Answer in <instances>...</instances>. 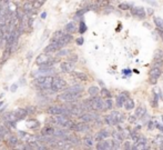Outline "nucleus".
Wrapping results in <instances>:
<instances>
[{"instance_id": "1", "label": "nucleus", "mask_w": 163, "mask_h": 150, "mask_svg": "<svg viewBox=\"0 0 163 150\" xmlns=\"http://www.w3.org/2000/svg\"><path fill=\"white\" fill-rule=\"evenodd\" d=\"M88 104L91 107V110L94 111H100V110H105V100L100 98V97L96 96H92L91 99H88Z\"/></svg>"}, {"instance_id": "2", "label": "nucleus", "mask_w": 163, "mask_h": 150, "mask_svg": "<svg viewBox=\"0 0 163 150\" xmlns=\"http://www.w3.org/2000/svg\"><path fill=\"white\" fill-rule=\"evenodd\" d=\"M67 87V81L60 77H54L51 82V88L50 90L52 92H58L60 90H63L64 88Z\"/></svg>"}, {"instance_id": "3", "label": "nucleus", "mask_w": 163, "mask_h": 150, "mask_svg": "<svg viewBox=\"0 0 163 150\" xmlns=\"http://www.w3.org/2000/svg\"><path fill=\"white\" fill-rule=\"evenodd\" d=\"M54 122L63 128H71L73 126V121H71L67 116H63V115H58L54 118Z\"/></svg>"}, {"instance_id": "4", "label": "nucleus", "mask_w": 163, "mask_h": 150, "mask_svg": "<svg viewBox=\"0 0 163 150\" xmlns=\"http://www.w3.org/2000/svg\"><path fill=\"white\" fill-rule=\"evenodd\" d=\"M80 96H81V95H75V93H72V92L64 91L59 95L58 99L60 100V101H64V102H73V101L79 99Z\"/></svg>"}, {"instance_id": "5", "label": "nucleus", "mask_w": 163, "mask_h": 150, "mask_svg": "<svg viewBox=\"0 0 163 150\" xmlns=\"http://www.w3.org/2000/svg\"><path fill=\"white\" fill-rule=\"evenodd\" d=\"M162 74V71L160 69V67H153L149 72V80H150L151 85H155L158 79L160 78V76Z\"/></svg>"}, {"instance_id": "6", "label": "nucleus", "mask_w": 163, "mask_h": 150, "mask_svg": "<svg viewBox=\"0 0 163 150\" xmlns=\"http://www.w3.org/2000/svg\"><path fill=\"white\" fill-rule=\"evenodd\" d=\"M99 116L94 112H82L81 115L79 116V119L82 122H86V124H89L91 121H96L98 120Z\"/></svg>"}, {"instance_id": "7", "label": "nucleus", "mask_w": 163, "mask_h": 150, "mask_svg": "<svg viewBox=\"0 0 163 150\" xmlns=\"http://www.w3.org/2000/svg\"><path fill=\"white\" fill-rule=\"evenodd\" d=\"M63 48V46L59 41H51L48 46L45 48V52L49 54V52H57L59 49Z\"/></svg>"}, {"instance_id": "8", "label": "nucleus", "mask_w": 163, "mask_h": 150, "mask_svg": "<svg viewBox=\"0 0 163 150\" xmlns=\"http://www.w3.org/2000/svg\"><path fill=\"white\" fill-rule=\"evenodd\" d=\"M71 130H75L77 132H87L90 130V126H88L86 122H82V124H73L71 128Z\"/></svg>"}, {"instance_id": "9", "label": "nucleus", "mask_w": 163, "mask_h": 150, "mask_svg": "<svg viewBox=\"0 0 163 150\" xmlns=\"http://www.w3.org/2000/svg\"><path fill=\"white\" fill-rule=\"evenodd\" d=\"M60 68H61V71L64 72V74H70V72H72L73 69H75V62H71V61L61 62Z\"/></svg>"}, {"instance_id": "10", "label": "nucleus", "mask_w": 163, "mask_h": 150, "mask_svg": "<svg viewBox=\"0 0 163 150\" xmlns=\"http://www.w3.org/2000/svg\"><path fill=\"white\" fill-rule=\"evenodd\" d=\"M131 13L133 15L134 17H137L139 19H144L145 18V11L142 7H134V8L131 9Z\"/></svg>"}, {"instance_id": "11", "label": "nucleus", "mask_w": 163, "mask_h": 150, "mask_svg": "<svg viewBox=\"0 0 163 150\" xmlns=\"http://www.w3.org/2000/svg\"><path fill=\"white\" fill-rule=\"evenodd\" d=\"M51 59L52 58H51L50 56L45 52V54H41L38 56L37 59H36V63H37L38 66H41V65H45V63L49 62Z\"/></svg>"}, {"instance_id": "12", "label": "nucleus", "mask_w": 163, "mask_h": 150, "mask_svg": "<svg viewBox=\"0 0 163 150\" xmlns=\"http://www.w3.org/2000/svg\"><path fill=\"white\" fill-rule=\"evenodd\" d=\"M163 65V51L158 49L154 52V66L161 67Z\"/></svg>"}, {"instance_id": "13", "label": "nucleus", "mask_w": 163, "mask_h": 150, "mask_svg": "<svg viewBox=\"0 0 163 150\" xmlns=\"http://www.w3.org/2000/svg\"><path fill=\"white\" fill-rule=\"evenodd\" d=\"M52 79H53V77H51V76H45L43 82H42L41 85L39 86V87L41 88L42 90H50Z\"/></svg>"}, {"instance_id": "14", "label": "nucleus", "mask_w": 163, "mask_h": 150, "mask_svg": "<svg viewBox=\"0 0 163 150\" xmlns=\"http://www.w3.org/2000/svg\"><path fill=\"white\" fill-rule=\"evenodd\" d=\"M57 41H59L63 47H64L66 45H68V43H70V42L72 41V35L71 33H64L63 32V35L59 38Z\"/></svg>"}, {"instance_id": "15", "label": "nucleus", "mask_w": 163, "mask_h": 150, "mask_svg": "<svg viewBox=\"0 0 163 150\" xmlns=\"http://www.w3.org/2000/svg\"><path fill=\"white\" fill-rule=\"evenodd\" d=\"M110 137V132H109L107 129H101L99 132L96 135V137H94V140L96 141H101V140H105L107 138Z\"/></svg>"}, {"instance_id": "16", "label": "nucleus", "mask_w": 163, "mask_h": 150, "mask_svg": "<svg viewBox=\"0 0 163 150\" xmlns=\"http://www.w3.org/2000/svg\"><path fill=\"white\" fill-rule=\"evenodd\" d=\"M82 90H83V87L81 85H73L71 87H68L66 91L72 92V93H75V95H81Z\"/></svg>"}, {"instance_id": "17", "label": "nucleus", "mask_w": 163, "mask_h": 150, "mask_svg": "<svg viewBox=\"0 0 163 150\" xmlns=\"http://www.w3.org/2000/svg\"><path fill=\"white\" fill-rule=\"evenodd\" d=\"M18 143H19V140H18V137L13 136V135H8V139H7V145L10 148H16Z\"/></svg>"}, {"instance_id": "18", "label": "nucleus", "mask_w": 163, "mask_h": 150, "mask_svg": "<svg viewBox=\"0 0 163 150\" xmlns=\"http://www.w3.org/2000/svg\"><path fill=\"white\" fill-rule=\"evenodd\" d=\"M129 97H128V93L126 92H122L121 95H119V96L117 97V107L118 108H121V107H123V104H124V101H126V99H128Z\"/></svg>"}, {"instance_id": "19", "label": "nucleus", "mask_w": 163, "mask_h": 150, "mask_svg": "<svg viewBox=\"0 0 163 150\" xmlns=\"http://www.w3.org/2000/svg\"><path fill=\"white\" fill-rule=\"evenodd\" d=\"M10 54H11V50H10V45H8L7 43V46H6V49H4V54H2V59L0 60V67L2 66L7 60L9 59V57H10Z\"/></svg>"}, {"instance_id": "20", "label": "nucleus", "mask_w": 163, "mask_h": 150, "mask_svg": "<svg viewBox=\"0 0 163 150\" xmlns=\"http://www.w3.org/2000/svg\"><path fill=\"white\" fill-rule=\"evenodd\" d=\"M110 116L114 119V121L117 122V125H119L120 122H123V121H124V116H123L122 113L119 112V111H112V112L110 113Z\"/></svg>"}, {"instance_id": "21", "label": "nucleus", "mask_w": 163, "mask_h": 150, "mask_svg": "<svg viewBox=\"0 0 163 150\" xmlns=\"http://www.w3.org/2000/svg\"><path fill=\"white\" fill-rule=\"evenodd\" d=\"M15 112V116H16V119L17 120H21V119H23L28 113H27V110L25 108H19L17 109L16 111H13Z\"/></svg>"}, {"instance_id": "22", "label": "nucleus", "mask_w": 163, "mask_h": 150, "mask_svg": "<svg viewBox=\"0 0 163 150\" xmlns=\"http://www.w3.org/2000/svg\"><path fill=\"white\" fill-rule=\"evenodd\" d=\"M82 141H83V145L86 147L91 148V147H93V145H94V138L92 137V136H90V135H87V136L83 138Z\"/></svg>"}, {"instance_id": "23", "label": "nucleus", "mask_w": 163, "mask_h": 150, "mask_svg": "<svg viewBox=\"0 0 163 150\" xmlns=\"http://www.w3.org/2000/svg\"><path fill=\"white\" fill-rule=\"evenodd\" d=\"M72 76L78 80H80V81H87L88 80V76L86 75L84 72H81V71H73Z\"/></svg>"}, {"instance_id": "24", "label": "nucleus", "mask_w": 163, "mask_h": 150, "mask_svg": "<svg viewBox=\"0 0 163 150\" xmlns=\"http://www.w3.org/2000/svg\"><path fill=\"white\" fill-rule=\"evenodd\" d=\"M54 128L51 126H46L43 129H41V135L42 136H53Z\"/></svg>"}, {"instance_id": "25", "label": "nucleus", "mask_w": 163, "mask_h": 150, "mask_svg": "<svg viewBox=\"0 0 163 150\" xmlns=\"http://www.w3.org/2000/svg\"><path fill=\"white\" fill-rule=\"evenodd\" d=\"M10 132L8 127H6L4 125H0V139H4Z\"/></svg>"}, {"instance_id": "26", "label": "nucleus", "mask_w": 163, "mask_h": 150, "mask_svg": "<svg viewBox=\"0 0 163 150\" xmlns=\"http://www.w3.org/2000/svg\"><path fill=\"white\" fill-rule=\"evenodd\" d=\"M64 30L67 31L68 33H73L77 31V26H75V22H69V24H67L66 25V27H64Z\"/></svg>"}, {"instance_id": "27", "label": "nucleus", "mask_w": 163, "mask_h": 150, "mask_svg": "<svg viewBox=\"0 0 163 150\" xmlns=\"http://www.w3.org/2000/svg\"><path fill=\"white\" fill-rule=\"evenodd\" d=\"M146 113V109L144 107H139V108L135 109V117L139 118V119H142L143 117L145 116Z\"/></svg>"}, {"instance_id": "28", "label": "nucleus", "mask_w": 163, "mask_h": 150, "mask_svg": "<svg viewBox=\"0 0 163 150\" xmlns=\"http://www.w3.org/2000/svg\"><path fill=\"white\" fill-rule=\"evenodd\" d=\"M40 126L39 121L38 120H34V119H30V120L27 121V127L30 128V129H37L38 127Z\"/></svg>"}, {"instance_id": "29", "label": "nucleus", "mask_w": 163, "mask_h": 150, "mask_svg": "<svg viewBox=\"0 0 163 150\" xmlns=\"http://www.w3.org/2000/svg\"><path fill=\"white\" fill-rule=\"evenodd\" d=\"M112 139H114V140L118 141L119 143H121V142L124 140V138L122 136L121 131H114V132H112Z\"/></svg>"}, {"instance_id": "30", "label": "nucleus", "mask_w": 163, "mask_h": 150, "mask_svg": "<svg viewBox=\"0 0 163 150\" xmlns=\"http://www.w3.org/2000/svg\"><path fill=\"white\" fill-rule=\"evenodd\" d=\"M124 108L126 109V110H132V109H134V101L131 98H128V99L124 101Z\"/></svg>"}, {"instance_id": "31", "label": "nucleus", "mask_w": 163, "mask_h": 150, "mask_svg": "<svg viewBox=\"0 0 163 150\" xmlns=\"http://www.w3.org/2000/svg\"><path fill=\"white\" fill-rule=\"evenodd\" d=\"M154 24H155V26H156V28H158L160 31H163V19L162 18H160V17H155Z\"/></svg>"}, {"instance_id": "32", "label": "nucleus", "mask_w": 163, "mask_h": 150, "mask_svg": "<svg viewBox=\"0 0 163 150\" xmlns=\"http://www.w3.org/2000/svg\"><path fill=\"white\" fill-rule=\"evenodd\" d=\"M88 92L90 96H96L99 93V88L96 87V86H91V87L88 89Z\"/></svg>"}, {"instance_id": "33", "label": "nucleus", "mask_w": 163, "mask_h": 150, "mask_svg": "<svg viewBox=\"0 0 163 150\" xmlns=\"http://www.w3.org/2000/svg\"><path fill=\"white\" fill-rule=\"evenodd\" d=\"M105 121L108 124L109 126H117V122L114 121V119H113L112 117L110 116V115H108V116L105 117Z\"/></svg>"}, {"instance_id": "34", "label": "nucleus", "mask_w": 163, "mask_h": 150, "mask_svg": "<svg viewBox=\"0 0 163 150\" xmlns=\"http://www.w3.org/2000/svg\"><path fill=\"white\" fill-rule=\"evenodd\" d=\"M109 4H110L109 0H96V4L99 8H101V7H107V6H109Z\"/></svg>"}, {"instance_id": "35", "label": "nucleus", "mask_w": 163, "mask_h": 150, "mask_svg": "<svg viewBox=\"0 0 163 150\" xmlns=\"http://www.w3.org/2000/svg\"><path fill=\"white\" fill-rule=\"evenodd\" d=\"M45 1L46 0H32V6H34V9H38L45 4Z\"/></svg>"}, {"instance_id": "36", "label": "nucleus", "mask_w": 163, "mask_h": 150, "mask_svg": "<svg viewBox=\"0 0 163 150\" xmlns=\"http://www.w3.org/2000/svg\"><path fill=\"white\" fill-rule=\"evenodd\" d=\"M105 109L107 110H111L113 108V102H112V99H105Z\"/></svg>"}, {"instance_id": "37", "label": "nucleus", "mask_w": 163, "mask_h": 150, "mask_svg": "<svg viewBox=\"0 0 163 150\" xmlns=\"http://www.w3.org/2000/svg\"><path fill=\"white\" fill-rule=\"evenodd\" d=\"M87 31V25L84 24L83 21H81L80 22V28H79V32L80 33H84Z\"/></svg>"}, {"instance_id": "38", "label": "nucleus", "mask_w": 163, "mask_h": 150, "mask_svg": "<svg viewBox=\"0 0 163 150\" xmlns=\"http://www.w3.org/2000/svg\"><path fill=\"white\" fill-rule=\"evenodd\" d=\"M101 95H102V97H105V98H110V97H111V93H110L108 89H105V88H102Z\"/></svg>"}, {"instance_id": "39", "label": "nucleus", "mask_w": 163, "mask_h": 150, "mask_svg": "<svg viewBox=\"0 0 163 150\" xmlns=\"http://www.w3.org/2000/svg\"><path fill=\"white\" fill-rule=\"evenodd\" d=\"M119 9H121V10H130L131 6L129 4H119Z\"/></svg>"}, {"instance_id": "40", "label": "nucleus", "mask_w": 163, "mask_h": 150, "mask_svg": "<svg viewBox=\"0 0 163 150\" xmlns=\"http://www.w3.org/2000/svg\"><path fill=\"white\" fill-rule=\"evenodd\" d=\"M87 11H89V9L87 8V7H86L84 9H81V10H79L78 12L75 13V17H82L84 15V13L87 12Z\"/></svg>"}, {"instance_id": "41", "label": "nucleus", "mask_w": 163, "mask_h": 150, "mask_svg": "<svg viewBox=\"0 0 163 150\" xmlns=\"http://www.w3.org/2000/svg\"><path fill=\"white\" fill-rule=\"evenodd\" d=\"M57 52H58V56H67V54H69L70 51H69V50H67V49H62V48H61V49H59Z\"/></svg>"}, {"instance_id": "42", "label": "nucleus", "mask_w": 163, "mask_h": 150, "mask_svg": "<svg viewBox=\"0 0 163 150\" xmlns=\"http://www.w3.org/2000/svg\"><path fill=\"white\" fill-rule=\"evenodd\" d=\"M135 143H148V140H146L145 137H143V136H139L138 140Z\"/></svg>"}, {"instance_id": "43", "label": "nucleus", "mask_w": 163, "mask_h": 150, "mask_svg": "<svg viewBox=\"0 0 163 150\" xmlns=\"http://www.w3.org/2000/svg\"><path fill=\"white\" fill-rule=\"evenodd\" d=\"M123 146H124V149H126V150L132 149V142L131 141H126L124 143H123Z\"/></svg>"}, {"instance_id": "44", "label": "nucleus", "mask_w": 163, "mask_h": 150, "mask_svg": "<svg viewBox=\"0 0 163 150\" xmlns=\"http://www.w3.org/2000/svg\"><path fill=\"white\" fill-rule=\"evenodd\" d=\"M77 60H78V56L77 54H72V56L69 57V61H71V62H75Z\"/></svg>"}, {"instance_id": "45", "label": "nucleus", "mask_w": 163, "mask_h": 150, "mask_svg": "<svg viewBox=\"0 0 163 150\" xmlns=\"http://www.w3.org/2000/svg\"><path fill=\"white\" fill-rule=\"evenodd\" d=\"M26 110H27V113L29 115V113H34V107H27L26 108Z\"/></svg>"}, {"instance_id": "46", "label": "nucleus", "mask_w": 163, "mask_h": 150, "mask_svg": "<svg viewBox=\"0 0 163 150\" xmlns=\"http://www.w3.org/2000/svg\"><path fill=\"white\" fill-rule=\"evenodd\" d=\"M77 43H78L79 46H82V45H83V38L82 37L78 38V39H77Z\"/></svg>"}, {"instance_id": "47", "label": "nucleus", "mask_w": 163, "mask_h": 150, "mask_svg": "<svg viewBox=\"0 0 163 150\" xmlns=\"http://www.w3.org/2000/svg\"><path fill=\"white\" fill-rule=\"evenodd\" d=\"M128 120H129V122H135V120H137V117L135 116H130L129 118H128Z\"/></svg>"}, {"instance_id": "48", "label": "nucleus", "mask_w": 163, "mask_h": 150, "mask_svg": "<svg viewBox=\"0 0 163 150\" xmlns=\"http://www.w3.org/2000/svg\"><path fill=\"white\" fill-rule=\"evenodd\" d=\"M27 136H28V135H27L25 131H19V137L20 138H26Z\"/></svg>"}, {"instance_id": "49", "label": "nucleus", "mask_w": 163, "mask_h": 150, "mask_svg": "<svg viewBox=\"0 0 163 150\" xmlns=\"http://www.w3.org/2000/svg\"><path fill=\"white\" fill-rule=\"evenodd\" d=\"M154 125H155V128H158V129H159V130H161V131H162V132H163V126L159 125V124H158V122H155Z\"/></svg>"}, {"instance_id": "50", "label": "nucleus", "mask_w": 163, "mask_h": 150, "mask_svg": "<svg viewBox=\"0 0 163 150\" xmlns=\"http://www.w3.org/2000/svg\"><path fill=\"white\" fill-rule=\"evenodd\" d=\"M17 87H18L17 85H12V86H11V88H10V90H11L12 92H15V91H16V89H17Z\"/></svg>"}, {"instance_id": "51", "label": "nucleus", "mask_w": 163, "mask_h": 150, "mask_svg": "<svg viewBox=\"0 0 163 150\" xmlns=\"http://www.w3.org/2000/svg\"><path fill=\"white\" fill-rule=\"evenodd\" d=\"M153 129V122L152 121H149V130Z\"/></svg>"}, {"instance_id": "52", "label": "nucleus", "mask_w": 163, "mask_h": 150, "mask_svg": "<svg viewBox=\"0 0 163 150\" xmlns=\"http://www.w3.org/2000/svg\"><path fill=\"white\" fill-rule=\"evenodd\" d=\"M123 74H124V75H129V74H131V70H129V69H124V70H123Z\"/></svg>"}, {"instance_id": "53", "label": "nucleus", "mask_w": 163, "mask_h": 150, "mask_svg": "<svg viewBox=\"0 0 163 150\" xmlns=\"http://www.w3.org/2000/svg\"><path fill=\"white\" fill-rule=\"evenodd\" d=\"M46 17H47V13H46V12H43V13L41 15V18H46Z\"/></svg>"}, {"instance_id": "54", "label": "nucleus", "mask_w": 163, "mask_h": 150, "mask_svg": "<svg viewBox=\"0 0 163 150\" xmlns=\"http://www.w3.org/2000/svg\"><path fill=\"white\" fill-rule=\"evenodd\" d=\"M161 32V37H162V40H163V31H160Z\"/></svg>"}, {"instance_id": "55", "label": "nucleus", "mask_w": 163, "mask_h": 150, "mask_svg": "<svg viewBox=\"0 0 163 150\" xmlns=\"http://www.w3.org/2000/svg\"><path fill=\"white\" fill-rule=\"evenodd\" d=\"M2 104H4V102H2V101H1V102H0V107H1V106H2Z\"/></svg>"}, {"instance_id": "56", "label": "nucleus", "mask_w": 163, "mask_h": 150, "mask_svg": "<svg viewBox=\"0 0 163 150\" xmlns=\"http://www.w3.org/2000/svg\"><path fill=\"white\" fill-rule=\"evenodd\" d=\"M28 1H32V0H28Z\"/></svg>"}, {"instance_id": "57", "label": "nucleus", "mask_w": 163, "mask_h": 150, "mask_svg": "<svg viewBox=\"0 0 163 150\" xmlns=\"http://www.w3.org/2000/svg\"><path fill=\"white\" fill-rule=\"evenodd\" d=\"M162 121H163V116H162Z\"/></svg>"}]
</instances>
